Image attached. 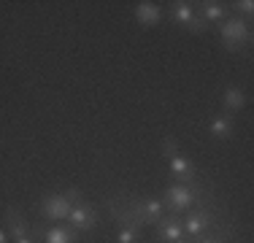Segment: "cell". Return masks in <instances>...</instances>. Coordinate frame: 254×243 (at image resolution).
<instances>
[{"label":"cell","mask_w":254,"mask_h":243,"mask_svg":"<svg viewBox=\"0 0 254 243\" xmlns=\"http://www.w3.org/2000/svg\"><path fill=\"white\" fill-rule=\"evenodd\" d=\"M162 151H165V157H168V165H171V173L176 176V179L181 181V184H190V181H197L195 179V165H192L190 160H187L184 154L179 151V143H176V138H165L162 141Z\"/></svg>","instance_id":"obj_5"},{"label":"cell","mask_w":254,"mask_h":243,"mask_svg":"<svg viewBox=\"0 0 254 243\" xmlns=\"http://www.w3.org/2000/svg\"><path fill=\"white\" fill-rule=\"evenodd\" d=\"M171 19L176 24H181V27L192 30V33H205V30H208V24L197 16L195 5L187 3V0H176V3L171 5Z\"/></svg>","instance_id":"obj_6"},{"label":"cell","mask_w":254,"mask_h":243,"mask_svg":"<svg viewBox=\"0 0 254 243\" xmlns=\"http://www.w3.org/2000/svg\"><path fill=\"white\" fill-rule=\"evenodd\" d=\"M219 35H222V44H225L227 52H238L241 46L252 44V24L246 19H241V16H227L219 24Z\"/></svg>","instance_id":"obj_4"},{"label":"cell","mask_w":254,"mask_h":243,"mask_svg":"<svg viewBox=\"0 0 254 243\" xmlns=\"http://www.w3.org/2000/svg\"><path fill=\"white\" fill-rule=\"evenodd\" d=\"M141 241V227H122L117 235V243H138Z\"/></svg>","instance_id":"obj_15"},{"label":"cell","mask_w":254,"mask_h":243,"mask_svg":"<svg viewBox=\"0 0 254 243\" xmlns=\"http://www.w3.org/2000/svg\"><path fill=\"white\" fill-rule=\"evenodd\" d=\"M197 16L205 22V24H214V22H225L227 19V5L225 3H216V0H205V3H197L195 5Z\"/></svg>","instance_id":"obj_9"},{"label":"cell","mask_w":254,"mask_h":243,"mask_svg":"<svg viewBox=\"0 0 254 243\" xmlns=\"http://www.w3.org/2000/svg\"><path fill=\"white\" fill-rule=\"evenodd\" d=\"M8 241V233H5V230H0V243H5Z\"/></svg>","instance_id":"obj_18"},{"label":"cell","mask_w":254,"mask_h":243,"mask_svg":"<svg viewBox=\"0 0 254 243\" xmlns=\"http://www.w3.org/2000/svg\"><path fill=\"white\" fill-rule=\"evenodd\" d=\"M230 235H233V230H227V233H216V235H203V238H197L195 243H227Z\"/></svg>","instance_id":"obj_17"},{"label":"cell","mask_w":254,"mask_h":243,"mask_svg":"<svg viewBox=\"0 0 254 243\" xmlns=\"http://www.w3.org/2000/svg\"><path fill=\"white\" fill-rule=\"evenodd\" d=\"M78 238H81V233H78V230H73L70 224H65V227H52V230H46L44 243H78Z\"/></svg>","instance_id":"obj_13"},{"label":"cell","mask_w":254,"mask_h":243,"mask_svg":"<svg viewBox=\"0 0 254 243\" xmlns=\"http://www.w3.org/2000/svg\"><path fill=\"white\" fill-rule=\"evenodd\" d=\"M211 203V194L200 186V181H190V184H173L168 186L162 194V205H165L168 214L181 216L184 211H190L192 205H203Z\"/></svg>","instance_id":"obj_1"},{"label":"cell","mask_w":254,"mask_h":243,"mask_svg":"<svg viewBox=\"0 0 254 243\" xmlns=\"http://www.w3.org/2000/svg\"><path fill=\"white\" fill-rule=\"evenodd\" d=\"M222 106H225V111L241 114L246 108V92L241 87H235V84H230L225 89V95H222Z\"/></svg>","instance_id":"obj_12"},{"label":"cell","mask_w":254,"mask_h":243,"mask_svg":"<svg viewBox=\"0 0 254 243\" xmlns=\"http://www.w3.org/2000/svg\"><path fill=\"white\" fill-rule=\"evenodd\" d=\"M214 203H203V205H195V211H190L187 219H181V227H184V238L190 241H197L203 235H208L211 227H216L219 222H214Z\"/></svg>","instance_id":"obj_3"},{"label":"cell","mask_w":254,"mask_h":243,"mask_svg":"<svg viewBox=\"0 0 254 243\" xmlns=\"http://www.w3.org/2000/svg\"><path fill=\"white\" fill-rule=\"evenodd\" d=\"M5 222H8V235L14 241L27 238V235H30V224H27V219H25V214H22L19 208H8V211H5Z\"/></svg>","instance_id":"obj_10"},{"label":"cell","mask_w":254,"mask_h":243,"mask_svg":"<svg viewBox=\"0 0 254 243\" xmlns=\"http://www.w3.org/2000/svg\"><path fill=\"white\" fill-rule=\"evenodd\" d=\"M233 11H235V16L244 14L246 22H249L252 14H254V0H238V3H233ZM244 16H241V19H244Z\"/></svg>","instance_id":"obj_16"},{"label":"cell","mask_w":254,"mask_h":243,"mask_svg":"<svg viewBox=\"0 0 254 243\" xmlns=\"http://www.w3.org/2000/svg\"><path fill=\"white\" fill-rule=\"evenodd\" d=\"M135 19H138V24H143V27H154V24L162 22V8L157 3L143 0V3L135 5Z\"/></svg>","instance_id":"obj_11"},{"label":"cell","mask_w":254,"mask_h":243,"mask_svg":"<svg viewBox=\"0 0 254 243\" xmlns=\"http://www.w3.org/2000/svg\"><path fill=\"white\" fill-rule=\"evenodd\" d=\"M76 200H81V189H76V186L68 192L46 194V197L41 200V216L49 219V222H63V219H68Z\"/></svg>","instance_id":"obj_2"},{"label":"cell","mask_w":254,"mask_h":243,"mask_svg":"<svg viewBox=\"0 0 254 243\" xmlns=\"http://www.w3.org/2000/svg\"><path fill=\"white\" fill-rule=\"evenodd\" d=\"M65 222L73 230H78V233H92V230L98 227V211L89 208V205H73Z\"/></svg>","instance_id":"obj_7"},{"label":"cell","mask_w":254,"mask_h":243,"mask_svg":"<svg viewBox=\"0 0 254 243\" xmlns=\"http://www.w3.org/2000/svg\"><path fill=\"white\" fill-rule=\"evenodd\" d=\"M157 235H160V241H165V243H179L181 238H184L181 216H176V214L162 216L160 222H157Z\"/></svg>","instance_id":"obj_8"},{"label":"cell","mask_w":254,"mask_h":243,"mask_svg":"<svg viewBox=\"0 0 254 243\" xmlns=\"http://www.w3.org/2000/svg\"><path fill=\"white\" fill-rule=\"evenodd\" d=\"M211 135L216 138V141H227L230 135H233V119H227V117H216L214 122H211Z\"/></svg>","instance_id":"obj_14"}]
</instances>
